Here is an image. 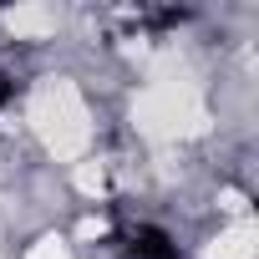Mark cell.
Instances as JSON below:
<instances>
[{"label": "cell", "mask_w": 259, "mask_h": 259, "mask_svg": "<svg viewBox=\"0 0 259 259\" xmlns=\"http://www.w3.org/2000/svg\"><path fill=\"white\" fill-rule=\"evenodd\" d=\"M127 259H178V244L163 229H133V239H127Z\"/></svg>", "instance_id": "obj_1"}, {"label": "cell", "mask_w": 259, "mask_h": 259, "mask_svg": "<svg viewBox=\"0 0 259 259\" xmlns=\"http://www.w3.org/2000/svg\"><path fill=\"white\" fill-rule=\"evenodd\" d=\"M11 97H16V76H11V71H0V107H6Z\"/></svg>", "instance_id": "obj_2"}]
</instances>
